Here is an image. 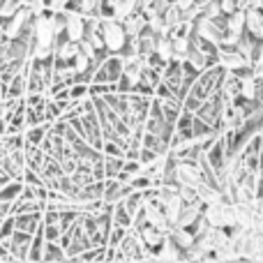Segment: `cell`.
I'll return each instance as SVG.
<instances>
[{
	"label": "cell",
	"mask_w": 263,
	"mask_h": 263,
	"mask_svg": "<svg viewBox=\"0 0 263 263\" xmlns=\"http://www.w3.org/2000/svg\"><path fill=\"white\" fill-rule=\"evenodd\" d=\"M14 227L18 231H28L35 233L42 227V213H23V215H14Z\"/></svg>",
	"instance_id": "5bb4252c"
},
{
	"label": "cell",
	"mask_w": 263,
	"mask_h": 263,
	"mask_svg": "<svg viewBox=\"0 0 263 263\" xmlns=\"http://www.w3.org/2000/svg\"><path fill=\"white\" fill-rule=\"evenodd\" d=\"M65 5H67V0H49L46 7L53 9V12H58V9H65Z\"/></svg>",
	"instance_id": "83f0119b"
},
{
	"label": "cell",
	"mask_w": 263,
	"mask_h": 263,
	"mask_svg": "<svg viewBox=\"0 0 263 263\" xmlns=\"http://www.w3.org/2000/svg\"><path fill=\"white\" fill-rule=\"evenodd\" d=\"M100 35L106 51H111V53H120L129 37L125 30V23L114 16H100Z\"/></svg>",
	"instance_id": "7a4b0ae2"
},
{
	"label": "cell",
	"mask_w": 263,
	"mask_h": 263,
	"mask_svg": "<svg viewBox=\"0 0 263 263\" xmlns=\"http://www.w3.org/2000/svg\"><path fill=\"white\" fill-rule=\"evenodd\" d=\"M201 217H203V203H201L199 199H196V201H187V203H182L180 215H178L176 224H178V227L190 229L192 224L199 222Z\"/></svg>",
	"instance_id": "9c48e42d"
},
{
	"label": "cell",
	"mask_w": 263,
	"mask_h": 263,
	"mask_svg": "<svg viewBox=\"0 0 263 263\" xmlns=\"http://www.w3.org/2000/svg\"><path fill=\"white\" fill-rule=\"evenodd\" d=\"M261 9H263V0H261Z\"/></svg>",
	"instance_id": "4dcf8cb0"
},
{
	"label": "cell",
	"mask_w": 263,
	"mask_h": 263,
	"mask_svg": "<svg viewBox=\"0 0 263 263\" xmlns=\"http://www.w3.org/2000/svg\"><path fill=\"white\" fill-rule=\"evenodd\" d=\"M0 261H14V259H12V252H9V247L3 245V242H0Z\"/></svg>",
	"instance_id": "f1b7e54d"
},
{
	"label": "cell",
	"mask_w": 263,
	"mask_h": 263,
	"mask_svg": "<svg viewBox=\"0 0 263 263\" xmlns=\"http://www.w3.org/2000/svg\"><path fill=\"white\" fill-rule=\"evenodd\" d=\"M88 86H90V83L74 81L72 86H69V100H83V97H88L90 95V92H88Z\"/></svg>",
	"instance_id": "484cf974"
},
{
	"label": "cell",
	"mask_w": 263,
	"mask_h": 263,
	"mask_svg": "<svg viewBox=\"0 0 263 263\" xmlns=\"http://www.w3.org/2000/svg\"><path fill=\"white\" fill-rule=\"evenodd\" d=\"M14 215H7V217L3 219V224H0V242H9V238H12V233H14Z\"/></svg>",
	"instance_id": "d4e9b609"
},
{
	"label": "cell",
	"mask_w": 263,
	"mask_h": 263,
	"mask_svg": "<svg viewBox=\"0 0 263 263\" xmlns=\"http://www.w3.org/2000/svg\"><path fill=\"white\" fill-rule=\"evenodd\" d=\"M125 157L123 155H104V178H116L123 171Z\"/></svg>",
	"instance_id": "ffe728a7"
},
{
	"label": "cell",
	"mask_w": 263,
	"mask_h": 263,
	"mask_svg": "<svg viewBox=\"0 0 263 263\" xmlns=\"http://www.w3.org/2000/svg\"><path fill=\"white\" fill-rule=\"evenodd\" d=\"M104 199V180H92L88 185L79 187L77 194H74V201L79 203H86V201H102Z\"/></svg>",
	"instance_id": "7c38bea8"
},
{
	"label": "cell",
	"mask_w": 263,
	"mask_h": 263,
	"mask_svg": "<svg viewBox=\"0 0 263 263\" xmlns=\"http://www.w3.org/2000/svg\"><path fill=\"white\" fill-rule=\"evenodd\" d=\"M173 3L180 5L182 9H187V7H192V5H194V0H173Z\"/></svg>",
	"instance_id": "f546056e"
},
{
	"label": "cell",
	"mask_w": 263,
	"mask_h": 263,
	"mask_svg": "<svg viewBox=\"0 0 263 263\" xmlns=\"http://www.w3.org/2000/svg\"><path fill=\"white\" fill-rule=\"evenodd\" d=\"M182 259V250L166 236V240L162 242L157 252H155V261H180Z\"/></svg>",
	"instance_id": "9a60e30c"
},
{
	"label": "cell",
	"mask_w": 263,
	"mask_h": 263,
	"mask_svg": "<svg viewBox=\"0 0 263 263\" xmlns=\"http://www.w3.org/2000/svg\"><path fill=\"white\" fill-rule=\"evenodd\" d=\"M32 236H35V233H28V231H18V229H14L9 242H5V245L9 247V252H12V259L14 261H28V252H30Z\"/></svg>",
	"instance_id": "5b68a950"
},
{
	"label": "cell",
	"mask_w": 263,
	"mask_h": 263,
	"mask_svg": "<svg viewBox=\"0 0 263 263\" xmlns=\"http://www.w3.org/2000/svg\"><path fill=\"white\" fill-rule=\"evenodd\" d=\"M83 35H86V16L65 9V37L72 42H79L83 40Z\"/></svg>",
	"instance_id": "ba28073f"
},
{
	"label": "cell",
	"mask_w": 263,
	"mask_h": 263,
	"mask_svg": "<svg viewBox=\"0 0 263 263\" xmlns=\"http://www.w3.org/2000/svg\"><path fill=\"white\" fill-rule=\"evenodd\" d=\"M217 65L222 69H227V72H240V69H245V67H252V63L233 44H219Z\"/></svg>",
	"instance_id": "277c9868"
},
{
	"label": "cell",
	"mask_w": 263,
	"mask_h": 263,
	"mask_svg": "<svg viewBox=\"0 0 263 263\" xmlns=\"http://www.w3.org/2000/svg\"><path fill=\"white\" fill-rule=\"evenodd\" d=\"M111 217H114V222H116V224H120V227H127V229H132V215L127 213V208H125L123 201L114 203V210H111Z\"/></svg>",
	"instance_id": "603a6c76"
},
{
	"label": "cell",
	"mask_w": 263,
	"mask_h": 263,
	"mask_svg": "<svg viewBox=\"0 0 263 263\" xmlns=\"http://www.w3.org/2000/svg\"><path fill=\"white\" fill-rule=\"evenodd\" d=\"M120 250L125 252V256H127V261L132 259H143V240H141V233L136 231V229H127V233H125V238L120 240Z\"/></svg>",
	"instance_id": "52a82bcc"
},
{
	"label": "cell",
	"mask_w": 263,
	"mask_h": 263,
	"mask_svg": "<svg viewBox=\"0 0 263 263\" xmlns=\"http://www.w3.org/2000/svg\"><path fill=\"white\" fill-rule=\"evenodd\" d=\"M245 30L250 32L254 40L263 42V9L261 7L245 9Z\"/></svg>",
	"instance_id": "8fae6325"
},
{
	"label": "cell",
	"mask_w": 263,
	"mask_h": 263,
	"mask_svg": "<svg viewBox=\"0 0 263 263\" xmlns=\"http://www.w3.org/2000/svg\"><path fill=\"white\" fill-rule=\"evenodd\" d=\"M0 224H3V219H0Z\"/></svg>",
	"instance_id": "1f68e13d"
},
{
	"label": "cell",
	"mask_w": 263,
	"mask_h": 263,
	"mask_svg": "<svg viewBox=\"0 0 263 263\" xmlns=\"http://www.w3.org/2000/svg\"><path fill=\"white\" fill-rule=\"evenodd\" d=\"M155 55L162 58L164 63L173 60V44H171V37L168 35H159L157 37V44H155Z\"/></svg>",
	"instance_id": "44dd1931"
},
{
	"label": "cell",
	"mask_w": 263,
	"mask_h": 263,
	"mask_svg": "<svg viewBox=\"0 0 263 263\" xmlns=\"http://www.w3.org/2000/svg\"><path fill=\"white\" fill-rule=\"evenodd\" d=\"M44 245H46V238H44V231H42V227H40L35 231V236H32L28 261H42V256H44Z\"/></svg>",
	"instance_id": "e0dca14e"
},
{
	"label": "cell",
	"mask_w": 263,
	"mask_h": 263,
	"mask_svg": "<svg viewBox=\"0 0 263 263\" xmlns=\"http://www.w3.org/2000/svg\"><path fill=\"white\" fill-rule=\"evenodd\" d=\"M123 23H125V30H127L129 37H139L141 32L148 28V16H145L143 12H134V14H129Z\"/></svg>",
	"instance_id": "2e32d148"
},
{
	"label": "cell",
	"mask_w": 263,
	"mask_h": 263,
	"mask_svg": "<svg viewBox=\"0 0 263 263\" xmlns=\"http://www.w3.org/2000/svg\"><path fill=\"white\" fill-rule=\"evenodd\" d=\"M219 92H222V97L227 102H233L236 97H240V77H238V72H227L224 69Z\"/></svg>",
	"instance_id": "30bf717a"
},
{
	"label": "cell",
	"mask_w": 263,
	"mask_h": 263,
	"mask_svg": "<svg viewBox=\"0 0 263 263\" xmlns=\"http://www.w3.org/2000/svg\"><path fill=\"white\" fill-rule=\"evenodd\" d=\"M7 215H12V203L9 201H0V219H5Z\"/></svg>",
	"instance_id": "4316f807"
},
{
	"label": "cell",
	"mask_w": 263,
	"mask_h": 263,
	"mask_svg": "<svg viewBox=\"0 0 263 263\" xmlns=\"http://www.w3.org/2000/svg\"><path fill=\"white\" fill-rule=\"evenodd\" d=\"M46 132H49V123L30 125V127H26V132H23V139H26V143H35V145H40L42 141H44Z\"/></svg>",
	"instance_id": "d6986e66"
},
{
	"label": "cell",
	"mask_w": 263,
	"mask_h": 263,
	"mask_svg": "<svg viewBox=\"0 0 263 263\" xmlns=\"http://www.w3.org/2000/svg\"><path fill=\"white\" fill-rule=\"evenodd\" d=\"M162 81L180 95L182 81H185V60H168L166 67L162 69Z\"/></svg>",
	"instance_id": "8992f818"
},
{
	"label": "cell",
	"mask_w": 263,
	"mask_h": 263,
	"mask_svg": "<svg viewBox=\"0 0 263 263\" xmlns=\"http://www.w3.org/2000/svg\"><path fill=\"white\" fill-rule=\"evenodd\" d=\"M213 134H217L215 127H210L208 123H203L201 118H196L194 116V123H192V136H194V139H208V136H213Z\"/></svg>",
	"instance_id": "cb8c5ba5"
},
{
	"label": "cell",
	"mask_w": 263,
	"mask_h": 263,
	"mask_svg": "<svg viewBox=\"0 0 263 263\" xmlns=\"http://www.w3.org/2000/svg\"><path fill=\"white\" fill-rule=\"evenodd\" d=\"M164 21H166V26H168V32L173 30V28H178L182 23V7L180 5H176V3H171L166 9H164Z\"/></svg>",
	"instance_id": "7402d4cb"
},
{
	"label": "cell",
	"mask_w": 263,
	"mask_h": 263,
	"mask_svg": "<svg viewBox=\"0 0 263 263\" xmlns=\"http://www.w3.org/2000/svg\"><path fill=\"white\" fill-rule=\"evenodd\" d=\"M42 261H67V252L58 240H46Z\"/></svg>",
	"instance_id": "ac0fdd59"
},
{
	"label": "cell",
	"mask_w": 263,
	"mask_h": 263,
	"mask_svg": "<svg viewBox=\"0 0 263 263\" xmlns=\"http://www.w3.org/2000/svg\"><path fill=\"white\" fill-rule=\"evenodd\" d=\"M139 233H141V240H143V245L150 247V250H155V252L162 247V242L166 240V236H168V233H164L162 229L153 227V224H143V227L139 229Z\"/></svg>",
	"instance_id": "4fadbf2b"
},
{
	"label": "cell",
	"mask_w": 263,
	"mask_h": 263,
	"mask_svg": "<svg viewBox=\"0 0 263 263\" xmlns=\"http://www.w3.org/2000/svg\"><path fill=\"white\" fill-rule=\"evenodd\" d=\"M123 74V55L109 53L100 63V67L92 69V81L90 83H116Z\"/></svg>",
	"instance_id": "3957f363"
},
{
	"label": "cell",
	"mask_w": 263,
	"mask_h": 263,
	"mask_svg": "<svg viewBox=\"0 0 263 263\" xmlns=\"http://www.w3.org/2000/svg\"><path fill=\"white\" fill-rule=\"evenodd\" d=\"M222 74H224V69L219 67V65H213V67H208V69H203V72H199V77L194 79V83H192V88H190V95L199 97L201 102L213 100L215 95H219V83H222Z\"/></svg>",
	"instance_id": "6da1fadb"
}]
</instances>
